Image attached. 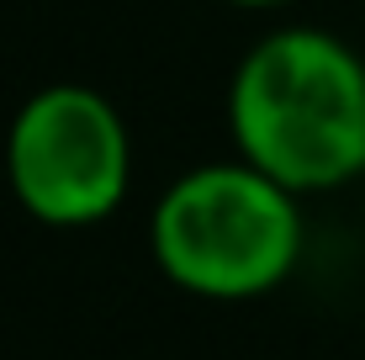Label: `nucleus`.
I'll list each match as a JSON object with an SVG mask.
<instances>
[{
  "mask_svg": "<svg viewBox=\"0 0 365 360\" xmlns=\"http://www.w3.org/2000/svg\"><path fill=\"white\" fill-rule=\"evenodd\" d=\"M233 154L297 196L365 175V58L339 32L275 27L228 80Z\"/></svg>",
  "mask_w": 365,
  "mask_h": 360,
  "instance_id": "nucleus-1",
  "label": "nucleus"
},
{
  "mask_svg": "<svg viewBox=\"0 0 365 360\" xmlns=\"http://www.w3.org/2000/svg\"><path fill=\"white\" fill-rule=\"evenodd\" d=\"M148 254L170 287L207 302L265 297L302 259V196L238 154L191 165L159 191Z\"/></svg>",
  "mask_w": 365,
  "mask_h": 360,
  "instance_id": "nucleus-2",
  "label": "nucleus"
},
{
  "mask_svg": "<svg viewBox=\"0 0 365 360\" xmlns=\"http://www.w3.org/2000/svg\"><path fill=\"white\" fill-rule=\"evenodd\" d=\"M6 185L43 228H96L133 191V133L117 101L85 80H53L6 128Z\"/></svg>",
  "mask_w": 365,
  "mask_h": 360,
  "instance_id": "nucleus-3",
  "label": "nucleus"
},
{
  "mask_svg": "<svg viewBox=\"0 0 365 360\" xmlns=\"http://www.w3.org/2000/svg\"><path fill=\"white\" fill-rule=\"evenodd\" d=\"M228 6H238V11H281V6H292V0H228Z\"/></svg>",
  "mask_w": 365,
  "mask_h": 360,
  "instance_id": "nucleus-4",
  "label": "nucleus"
}]
</instances>
